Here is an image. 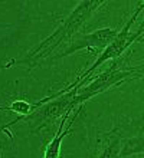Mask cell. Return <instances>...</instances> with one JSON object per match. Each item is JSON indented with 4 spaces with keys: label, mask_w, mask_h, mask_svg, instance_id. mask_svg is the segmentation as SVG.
I'll return each instance as SVG.
<instances>
[{
    "label": "cell",
    "mask_w": 144,
    "mask_h": 158,
    "mask_svg": "<svg viewBox=\"0 0 144 158\" xmlns=\"http://www.w3.org/2000/svg\"><path fill=\"white\" fill-rule=\"evenodd\" d=\"M143 35H144V2H141V3L137 4L134 13H133L131 17L128 19L127 23L123 26V29L118 30V33H117L114 40L98 55L97 60H95L85 72H82V73L76 78V81H75L74 83H71L68 88L59 91V94H65V92H68V91H72V89H75L78 85L84 83L86 79H88V76H89L97 68H99L103 63L107 62V60H115V59H118L120 56H121L134 42L138 40V38L143 36Z\"/></svg>",
    "instance_id": "cell-2"
},
{
    "label": "cell",
    "mask_w": 144,
    "mask_h": 158,
    "mask_svg": "<svg viewBox=\"0 0 144 158\" xmlns=\"http://www.w3.org/2000/svg\"><path fill=\"white\" fill-rule=\"evenodd\" d=\"M0 158H2V155H0Z\"/></svg>",
    "instance_id": "cell-10"
},
{
    "label": "cell",
    "mask_w": 144,
    "mask_h": 158,
    "mask_svg": "<svg viewBox=\"0 0 144 158\" xmlns=\"http://www.w3.org/2000/svg\"><path fill=\"white\" fill-rule=\"evenodd\" d=\"M82 106L84 105L78 106L76 109H68V111L63 114V117L61 118V122H59V127H58L56 134H55L54 138L49 141V144L46 145L43 158H61L62 141H63L66 135L71 132L72 124H74V121L76 119V117L79 115V112L82 111Z\"/></svg>",
    "instance_id": "cell-6"
},
{
    "label": "cell",
    "mask_w": 144,
    "mask_h": 158,
    "mask_svg": "<svg viewBox=\"0 0 144 158\" xmlns=\"http://www.w3.org/2000/svg\"><path fill=\"white\" fill-rule=\"evenodd\" d=\"M103 4H105L104 0H82L79 2L75 9L69 13V16L65 17L62 23L48 36L46 39L39 43L33 50H30L23 59H17L7 63L4 68H10L13 65H26L29 69L36 68L37 65L43 63L50 59V55L65 42H69L78 33V30L86 23V20L98 10Z\"/></svg>",
    "instance_id": "cell-1"
},
{
    "label": "cell",
    "mask_w": 144,
    "mask_h": 158,
    "mask_svg": "<svg viewBox=\"0 0 144 158\" xmlns=\"http://www.w3.org/2000/svg\"><path fill=\"white\" fill-rule=\"evenodd\" d=\"M143 75H144V69H143Z\"/></svg>",
    "instance_id": "cell-9"
},
{
    "label": "cell",
    "mask_w": 144,
    "mask_h": 158,
    "mask_svg": "<svg viewBox=\"0 0 144 158\" xmlns=\"http://www.w3.org/2000/svg\"><path fill=\"white\" fill-rule=\"evenodd\" d=\"M117 33H118V32L115 29H111V27H103V29H98V30H95V32H91V33H76L74 38L68 42L69 46H68L63 52L52 56V58L48 59L45 63L52 62V60H58V59H62V58H66V56H71V55H74L75 52L82 50V49L103 52L115 39ZM45 63H43V65H45Z\"/></svg>",
    "instance_id": "cell-5"
},
{
    "label": "cell",
    "mask_w": 144,
    "mask_h": 158,
    "mask_svg": "<svg viewBox=\"0 0 144 158\" xmlns=\"http://www.w3.org/2000/svg\"><path fill=\"white\" fill-rule=\"evenodd\" d=\"M140 154H144V134L128 138L123 142L121 151H120V158H128Z\"/></svg>",
    "instance_id": "cell-7"
},
{
    "label": "cell",
    "mask_w": 144,
    "mask_h": 158,
    "mask_svg": "<svg viewBox=\"0 0 144 158\" xmlns=\"http://www.w3.org/2000/svg\"><path fill=\"white\" fill-rule=\"evenodd\" d=\"M121 138L118 135L111 137V139L103 147L101 152L98 154L97 158H120V151H121Z\"/></svg>",
    "instance_id": "cell-8"
},
{
    "label": "cell",
    "mask_w": 144,
    "mask_h": 158,
    "mask_svg": "<svg viewBox=\"0 0 144 158\" xmlns=\"http://www.w3.org/2000/svg\"><path fill=\"white\" fill-rule=\"evenodd\" d=\"M76 95V89L68 91L65 94H54L43 98L35 104V108L29 115L23 117L20 121H25L32 134L41 132L46 127H50L55 121L61 119L68 109H74L72 101Z\"/></svg>",
    "instance_id": "cell-4"
},
{
    "label": "cell",
    "mask_w": 144,
    "mask_h": 158,
    "mask_svg": "<svg viewBox=\"0 0 144 158\" xmlns=\"http://www.w3.org/2000/svg\"><path fill=\"white\" fill-rule=\"evenodd\" d=\"M144 65H138V66H131V68H120L118 59L112 60L111 66L107 71H104L103 73L94 76V79L91 82L85 83L82 88L76 89V95H75L74 101H72V108L76 109L78 106L84 105L86 101L92 99L94 96L103 94V92L111 89L112 86L121 85L125 82L127 79H138L144 78L143 75Z\"/></svg>",
    "instance_id": "cell-3"
}]
</instances>
